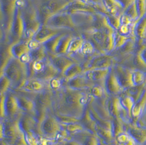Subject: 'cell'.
I'll use <instances>...</instances> for the list:
<instances>
[{"mask_svg": "<svg viewBox=\"0 0 146 145\" xmlns=\"http://www.w3.org/2000/svg\"><path fill=\"white\" fill-rule=\"evenodd\" d=\"M65 30L64 29L56 28L45 25H42L32 39L42 44L56 35L65 33Z\"/></svg>", "mask_w": 146, "mask_h": 145, "instance_id": "5", "label": "cell"}, {"mask_svg": "<svg viewBox=\"0 0 146 145\" xmlns=\"http://www.w3.org/2000/svg\"><path fill=\"white\" fill-rule=\"evenodd\" d=\"M113 62L114 60L111 56L102 53L93 56L83 67L84 71L95 68H111Z\"/></svg>", "mask_w": 146, "mask_h": 145, "instance_id": "3", "label": "cell"}, {"mask_svg": "<svg viewBox=\"0 0 146 145\" xmlns=\"http://www.w3.org/2000/svg\"><path fill=\"white\" fill-rule=\"evenodd\" d=\"M61 125L58 120L53 118L46 119L42 125V130L47 135H53L60 132Z\"/></svg>", "mask_w": 146, "mask_h": 145, "instance_id": "13", "label": "cell"}, {"mask_svg": "<svg viewBox=\"0 0 146 145\" xmlns=\"http://www.w3.org/2000/svg\"><path fill=\"white\" fill-rule=\"evenodd\" d=\"M146 79V74L139 70H133V81L135 85L143 84Z\"/></svg>", "mask_w": 146, "mask_h": 145, "instance_id": "22", "label": "cell"}, {"mask_svg": "<svg viewBox=\"0 0 146 145\" xmlns=\"http://www.w3.org/2000/svg\"><path fill=\"white\" fill-rule=\"evenodd\" d=\"M82 1L95 7L97 10L99 9L101 11H106L105 8L103 5L102 0H82Z\"/></svg>", "mask_w": 146, "mask_h": 145, "instance_id": "24", "label": "cell"}, {"mask_svg": "<svg viewBox=\"0 0 146 145\" xmlns=\"http://www.w3.org/2000/svg\"><path fill=\"white\" fill-rule=\"evenodd\" d=\"M72 14L76 13H96L98 10L90 5H89L82 0H72L70 2L65 9L62 11Z\"/></svg>", "mask_w": 146, "mask_h": 145, "instance_id": "7", "label": "cell"}, {"mask_svg": "<svg viewBox=\"0 0 146 145\" xmlns=\"http://www.w3.org/2000/svg\"><path fill=\"white\" fill-rule=\"evenodd\" d=\"M126 132L134 138L139 145L146 142V127L133 124L131 122L126 125Z\"/></svg>", "mask_w": 146, "mask_h": 145, "instance_id": "9", "label": "cell"}, {"mask_svg": "<svg viewBox=\"0 0 146 145\" xmlns=\"http://www.w3.org/2000/svg\"><path fill=\"white\" fill-rule=\"evenodd\" d=\"M111 68H95L86 70L82 75L90 82L105 81Z\"/></svg>", "mask_w": 146, "mask_h": 145, "instance_id": "8", "label": "cell"}, {"mask_svg": "<svg viewBox=\"0 0 146 145\" xmlns=\"http://www.w3.org/2000/svg\"><path fill=\"white\" fill-rule=\"evenodd\" d=\"M95 51V46L92 42L84 40V42L81 46L78 52L86 56H89L93 54Z\"/></svg>", "mask_w": 146, "mask_h": 145, "instance_id": "20", "label": "cell"}, {"mask_svg": "<svg viewBox=\"0 0 146 145\" xmlns=\"http://www.w3.org/2000/svg\"><path fill=\"white\" fill-rule=\"evenodd\" d=\"M27 65L21 62L20 60L13 57L9 59L5 68V75L11 81H19L27 75L28 68Z\"/></svg>", "mask_w": 146, "mask_h": 145, "instance_id": "1", "label": "cell"}, {"mask_svg": "<svg viewBox=\"0 0 146 145\" xmlns=\"http://www.w3.org/2000/svg\"><path fill=\"white\" fill-rule=\"evenodd\" d=\"M30 51V50L27 45V42H20L14 43L9 49L10 55L14 59H18Z\"/></svg>", "mask_w": 146, "mask_h": 145, "instance_id": "12", "label": "cell"}, {"mask_svg": "<svg viewBox=\"0 0 146 145\" xmlns=\"http://www.w3.org/2000/svg\"><path fill=\"white\" fill-rule=\"evenodd\" d=\"M146 87V79L145 81L139 85H135L131 87L125 89L121 94H124L131 97L135 103H136L142 97L143 93L145 92Z\"/></svg>", "mask_w": 146, "mask_h": 145, "instance_id": "16", "label": "cell"}, {"mask_svg": "<svg viewBox=\"0 0 146 145\" xmlns=\"http://www.w3.org/2000/svg\"><path fill=\"white\" fill-rule=\"evenodd\" d=\"M122 94V96L120 97L121 104L127 112H129L130 117L132 119V110L135 105V102L131 97L124 94Z\"/></svg>", "mask_w": 146, "mask_h": 145, "instance_id": "19", "label": "cell"}, {"mask_svg": "<svg viewBox=\"0 0 146 145\" xmlns=\"http://www.w3.org/2000/svg\"><path fill=\"white\" fill-rule=\"evenodd\" d=\"M85 128L83 125L78 123H66L65 130L69 133L78 134L83 132Z\"/></svg>", "mask_w": 146, "mask_h": 145, "instance_id": "21", "label": "cell"}, {"mask_svg": "<svg viewBox=\"0 0 146 145\" xmlns=\"http://www.w3.org/2000/svg\"><path fill=\"white\" fill-rule=\"evenodd\" d=\"M48 56H50L49 60L59 72H64L67 68L73 64L74 62L70 58L63 55H55L53 53H48Z\"/></svg>", "mask_w": 146, "mask_h": 145, "instance_id": "10", "label": "cell"}, {"mask_svg": "<svg viewBox=\"0 0 146 145\" xmlns=\"http://www.w3.org/2000/svg\"><path fill=\"white\" fill-rule=\"evenodd\" d=\"M12 31L14 34L18 38H21L24 34L25 27L21 11L18 8L17 13L14 18L12 23Z\"/></svg>", "mask_w": 146, "mask_h": 145, "instance_id": "14", "label": "cell"}, {"mask_svg": "<svg viewBox=\"0 0 146 145\" xmlns=\"http://www.w3.org/2000/svg\"><path fill=\"white\" fill-rule=\"evenodd\" d=\"M62 85V80L59 78L54 77L50 80L49 86L52 89H58Z\"/></svg>", "mask_w": 146, "mask_h": 145, "instance_id": "25", "label": "cell"}, {"mask_svg": "<svg viewBox=\"0 0 146 145\" xmlns=\"http://www.w3.org/2000/svg\"></svg>", "mask_w": 146, "mask_h": 145, "instance_id": "28", "label": "cell"}, {"mask_svg": "<svg viewBox=\"0 0 146 145\" xmlns=\"http://www.w3.org/2000/svg\"><path fill=\"white\" fill-rule=\"evenodd\" d=\"M122 8H127L131 2V0H115Z\"/></svg>", "mask_w": 146, "mask_h": 145, "instance_id": "26", "label": "cell"}, {"mask_svg": "<svg viewBox=\"0 0 146 145\" xmlns=\"http://www.w3.org/2000/svg\"><path fill=\"white\" fill-rule=\"evenodd\" d=\"M72 38L73 36L71 34L64 33L58 42L53 54L60 55L67 54V51L69 43Z\"/></svg>", "mask_w": 146, "mask_h": 145, "instance_id": "15", "label": "cell"}, {"mask_svg": "<svg viewBox=\"0 0 146 145\" xmlns=\"http://www.w3.org/2000/svg\"><path fill=\"white\" fill-rule=\"evenodd\" d=\"M146 145V142H145V144H143V145Z\"/></svg>", "mask_w": 146, "mask_h": 145, "instance_id": "27", "label": "cell"}, {"mask_svg": "<svg viewBox=\"0 0 146 145\" xmlns=\"http://www.w3.org/2000/svg\"><path fill=\"white\" fill-rule=\"evenodd\" d=\"M84 71V68L83 66L74 63L71 66H69L62 74L65 79L68 80L82 74Z\"/></svg>", "mask_w": 146, "mask_h": 145, "instance_id": "17", "label": "cell"}, {"mask_svg": "<svg viewBox=\"0 0 146 145\" xmlns=\"http://www.w3.org/2000/svg\"><path fill=\"white\" fill-rule=\"evenodd\" d=\"M113 71L125 90L135 86L133 81V69L121 66H117Z\"/></svg>", "mask_w": 146, "mask_h": 145, "instance_id": "6", "label": "cell"}, {"mask_svg": "<svg viewBox=\"0 0 146 145\" xmlns=\"http://www.w3.org/2000/svg\"><path fill=\"white\" fill-rule=\"evenodd\" d=\"M46 87V80L37 78L27 80L23 84V89L30 92H40L44 90Z\"/></svg>", "mask_w": 146, "mask_h": 145, "instance_id": "11", "label": "cell"}, {"mask_svg": "<svg viewBox=\"0 0 146 145\" xmlns=\"http://www.w3.org/2000/svg\"><path fill=\"white\" fill-rule=\"evenodd\" d=\"M90 91V94L92 97L98 99H101V98L105 97L106 90L104 87H102L99 85H95L92 87Z\"/></svg>", "mask_w": 146, "mask_h": 145, "instance_id": "23", "label": "cell"}, {"mask_svg": "<svg viewBox=\"0 0 146 145\" xmlns=\"http://www.w3.org/2000/svg\"><path fill=\"white\" fill-rule=\"evenodd\" d=\"M43 25L60 29H75L77 27L72 14L61 12L49 17Z\"/></svg>", "mask_w": 146, "mask_h": 145, "instance_id": "2", "label": "cell"}, {"mask_svg": "<svg viewBox=\"0 0 146 145\" xmlns=\"http://www.w3.org/2000/svg\"><path fill=\"white\" fill-rule=\"evenodd\" d=\"M84 42V40L81 37H73L71 40L67 51V54L71 55L78 52Z\"/></svg>", "mask_w": 146, "mask_h": 145, "instance_id": "18", "label": "cell"}, {"mask_svg": "<svg viewBox=\"0 0 146 145\" xmlns=\"http://www.w3.org/2000/svg\"><path fill=\"white\" fill-rule=\"evenodd\" d=\"M104 88L107 93L113 96L121 94L125 90L112 69L104 81Z\"/></svg>", "mask_w": 146, "mask_h": 145, "instance_id": "4", "label": "cell"}]
</instances>
